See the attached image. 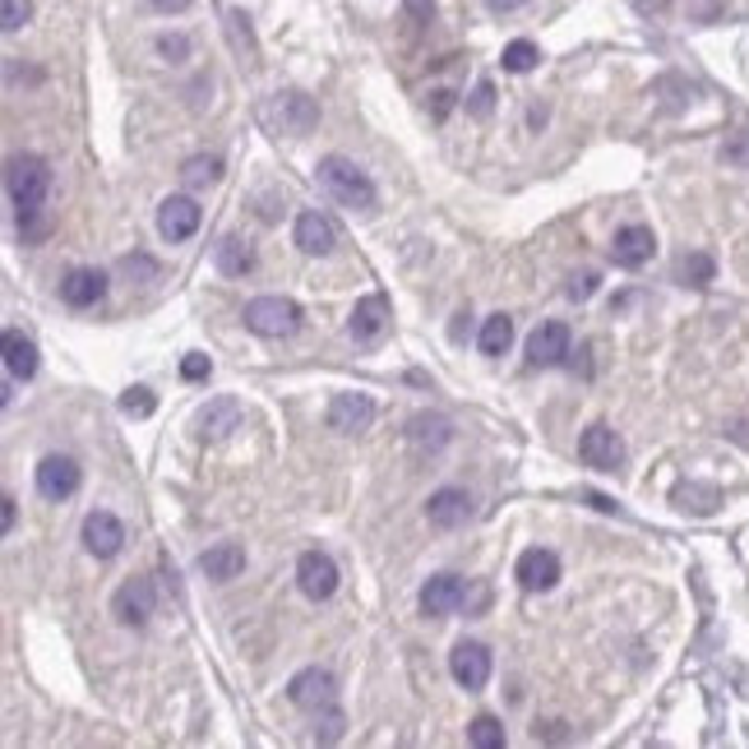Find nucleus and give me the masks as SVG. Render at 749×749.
<instances>
[{"label":"nucleus","mask_w":749,"mask_h":749,"mask_svg":"<svg viewBox=\"0 0 749 749\" xmlns=\"http://www.w3.org/2000/svg\"><path fill=\"white\" fill-rule=\"evenodd\" d=\"M287 699L301 708L306 717H314V740H343V708H338V680H333L329 671H320V666H306V671L292 676L287 685Z\"/></svg>","instance_id":"obj_1"},{"label":"nucleus","mask_w":749,"mask_h":749,"mask_svg":"<svg viewBox=\"0 0 749 749\" xmlns=\"http://www.w3.org/2000/svg\"><path fill=\"white\" fill-rule=\"evenodd\" d=\"M314 181H320V190L329 194V200H338L343 209H357V213H374V200H380V194H374V181L343 153L320 157Z\"/></svg>","instance_id":"obj_2"},{"label":"nucleus","mask_w":749,"mask_h":749,"mask_svg":"<svg viewBox=\"0 0 749 749\" xmlns=\"http://www.w3.org/2000/svg\"><path fill=\"white\" fill-rule=\"evenodd\" d=\"M5 190H10V204L19 209V218H28V213H43L47 194H51V167H47V157L14 153L10 163H5Z\"/></svg>","instance_id":"obj_3"},{"label":"nucleus","mask_w":749,"mask_h":749,"mask_svg":"<svg viewBox=\"0 0 749 749\" xmlns=\"http://www.w3.org/2000/svg\"><path fill=\"white\" fill-rule=\"evenodd\" d=\"M314 121H320V107H314V97L287 88V93H273L264 103V126L273 134H292V140H301V134L314 130Z\"/></svg>","instance_id":"obj_4"},{"label":"nucleus","mask_w":749,"mask_h":749,"mask_svg":"<svg viewBox=\"0 0 749 749\" xmlns=\"http://www.w3.org/2000/svg\"><path fill=\"white\" fill-rule=\"evenodd\" d=\"M246 329L260 338H292L301 329V306L292 297H254L246 301Z\"/></svg>","instance_id":"obj_5"},{"label":"nucleus","mask_w":749,"mask_h":749,"mask_svg":"<svg viewBox=\"0 0 749 749\" xmlns=\"http://www.w3.org/2000/svg\"><path fill=\"white\" fill-rule=\"evenodd\" d=\"M111 610H116V620H121V625L144 629L157 616V583L153 579H126L121 587H116Z\"/></svg>","instance_id":"obj_6"},{"label":"nucleus","mask_w":749,"mask_h":749,"mask_svg":"<svg viewBox=\"0 0 749 749\" xmlns=\"http://www.w3.org/2000/svg\"><path fill=\"white\" fill-rule=\"evenodd\" d=\"M79 490V463L70 459V453H47L43 463H37V496L43 500H70Z\"/></svg>","instance_id":"obj_7"},{"label":"nucleus","mask_w":749,"mask_h":749,"mask_svg":"<svg viewBox=\"0 0 749 749\" xmlns=\"http://www.w3.org/2000/svg\"><path fill=\"white\" fill-rule=\"evenodd\" d=\"M579 459H583L587 467H597V472H616V467L625 463V440H620L606 421H597V426H587V430H583V440H579Z\"/></svg>","instance_id":"obj_8"},{"label":"nucleus","mask_w":749,"mask_h":749,"mask_svg":"<svg viewBox=\"0 0 749 749\" xmlns=\"http://www.w3.org/2000/svg\"><path fill=\"white\" fill-rule=\"evenodd\" d=\"M514 579H519L523 593H550V587L560 583V556H556V550L532 546V550H523V556H519Z\"/></svg>","instance_id":"obj_9"},{"label":"nucleus","mask_w":749,"mask_h":749,"mask_svg":"<svg viewBox=\"0 0 749 749\" xmlns=\"http://www.w3.org/2000/svg\"><path fill=\"white\" fill-rule=\"evenodd\" d=\"M347 333H352V343H361V347H374L389 333V301L380 297V292H370V297H361L357 306H352Z\"/></svg>","instance_id":"obj_10"},{"label":"nucleus","mask_w":749,"mask_h":749,"mask_svg":"<svg viewBox=\"0 0 749 749\" xmlns=\"http://www.w3.org/2000/svg\"><path fill=\"white\" fill-rule=\"evenodd\" d=\"M121 546H126V523L107 514V509H93L84 519V550L97 560H111V556H121Z\"/></svg>","instance_id":"obj_11"},{"label":"nucleus","mask_w":749,"mask_h":749,"mask_svg":"<svg viewBox=\"0 0 749 749\" xmlns=\"http://www.w3.org/2000/svg\"><path fill=\"white\" fill-rule=\"evenodd\" d=\"M297 583H301V593L310 602H329L333 593H338V564H333L324 550H306V556L297 560Z\"/></svg>","instance_id":"obj_12"},{"label":"nucleus","mask_w":749,"mask_h":749,"mask_svg":"<svg viewBox=\"0 0 749 749\" xmlns=\"http://www.w3.org/2000/svg\"><path fill=\"white\" fill-rule=\"evenodd\" d=\"M449 676L459 680L467 694L486 689V680H490V647L486 643H459L449 653Z\"/></svg>","instance_id":"obj_13"},{"label":"nucleus","mask_w":749,"mask_h":749,"mask_svg":"<svg viewBox=\"0 0 749 749\" xmlns=\"http://www.w3.org/2000/svg\"><path fill=\"white\" fill-rule=\"evenodd\" d=\"M200 204L190 200V194H171V200H163V209H157V231L167 236V241H190L194 231H200Z\"/></svg>","instance_id":"obj_14"},{"label":"nucleus","mask_w":749,"mask_h":749,"mask_svg":"<svg viewBox=\"0 0 749 749\" xmlns=\"http://www.w3.org/2000/svg\"><path fill=\"white\" fill-rule=\"evenodd\" d=\"M564 357H569V324L550 320V324H542L527 338V366L532 370H550V366H560Z\"/></svg>","instance_id":"obj_15"},{"label":"nucleus","mask_w":749,"mask_h":749,"mask_svg":"<svg viewBox=\"0 0 749 749\" xmlns=\"http://www.w3.org/2000/svg\"><path fill=\"white\" fill-rule=\"evenodd\" d=\"M653 250H657V236L653 227H643V223H629L616 231V241H610V260H616L620 269H639L653 260Z\"/></svg>","instance_id":"obj_16"},{"label":"nucleus","mask_w":749,"mask_h":749,"mask_svg":"<svg viewBox=\"0 0 749 749\" xmlns=\"http://www.w3.org/2000/svg\"><path fill=\"white\" fill-rule=\"evenodd\" d=\"M426 519H430V527H440V532L463 527L472 519V496H467L463 486H444V490H436V496H430Z\"/></svg>","instance_id":"obj_17"},{"label":"nucleus","mask_w":749,"mask_h":749,"mask_svg":"<svg viewBox=\"0 0 749 749\" xmlns=\"http://www.w3.org/2000/svg\"><path fill=\"white\" fill-rule=\"evenodd\" d=\"M374 421V403L366 399V393H333L329 403V426L343 430V436H357V430H366Z\"/></svg>","instance_id":"obj_18"},{"label":"nucleus","mask_w":749,"mask_h":749,"mask_svg":"<svg viewBox=\"0 0 749 749\" xmlns=\"http://www.w3.org/2000/svg\"><path fill=\"white\" fill-rule=\"evenodd\" d=\"M103 292H107V273L103 269H70L61 278V301L74 306V310L97 306V301H103Z\"/></svg>","instance_id":"obj_19"},{"label":"nucleus","mask_w":749,"mask_h":749,"mask_svg":"<svg viewBox=\"0 0 749 749\" xmlns=\"http://www.w3.org/2000/svg\"><path fill=\"white\" fill-rule=\"evenodd\" d=\"M467 602V587L459 574H436L426 587H421V610L426 616H453V610H463Z\"/></svg>","instance_id":"obj_20"},{"label":"nucleus","mask_w":749,"mask_h":749,"mask_svg":"<svg viewBox=\"0 0 749 749\" xmlns=\"http://www.w3.org/2000/svg\"><path fill=\"white\" fill-rule=\"evenodd\" d=\"M297 246L306 250V254H329L333 246H338V227H333L324 213H314V209H306L301 218H297Z\"/></svg>","instance_id":"obj_21"},{"label":"nucleus","mask_w":749,"mask_h":749,"mask_svg":"<svg viewBox=\"0 0 749 749\" xmlns=\"http://www.w3.org/2000/svg\"><path fill=\"white\" fill-rule=\"evenodd\" d=\"M246 417V407L236 403V399H213L204 412H200V436L204 440H227L236 426H241Z\"/></svg>","instance_id":"obj_22"},{"label":"nucleus","mask_w":749,"mask_h":749,"mask_svg":"<svg viewBox=\"0 0 749 749\" xmlns=\"http://www.w3.org/2000/svg\"><path fill=\"white\" fill-rule=\"evenodd\" d=\"M200 569L213 579V583H227L236 579L246 569V546H236V542H218V546H209L204 556H200Z\"/></svg>","instance_id":"obj_23"},{"label":"nucleus","mask_w":749,"mask_h":749,"mask_svg":"<svg viewBox=\"0 0 749 749\" xmlns=\"http://www.w3.org/2000/svg\"><path fill=\"white\" fill-rule=\"evenodd\" d=\"M449 436H453V426H449V417H440V412H417V417L407 421V440L417 444L421 453H426V449H430V453L444 449Z\"/></svg>","instance_id":"obj_24"},{"label":"nucleus","mask_w":749,"mask_h":749,"mask_svg":"<svg viewBox=\"0 0 749 749\" xmlns=\"http://www.w3.org/2000/svg\"><path fill=\"white\" fill-rule=\"evenodd\" d=\"M213 260H218V269L227 278H246L254 269V250H250V241H241V236H223V241L213 246Z\"/></svg>","instance_id":"obj_25"},{"label":"nucleus","mask_w":749,"mask_h":749,"mask_svg":"<svg viewBox=\"0 0 749 749\" xmlns=\"http://www.w3.org/2000/svg\"><path fill=\"white\" fill-rule=\"evenodd\" d=\"M5 370L14 380H33L37 374V347L19 329H5Z\"/></svg>","instance_id":"obj_26"},{"label":"nucleus","mask_w":749,"mask_h":749,"mask_svg":"<svg viewBox=\"0 0 749 749\" xmlns=\"http://www.w3.org/2000/svg\"><path fill=\"white\" fill-rule=\"evenodd\" d=\"M482 352L486 357H504L509 352V343H514V320H509V314H490V320L482 324Z\"/></svg>","instance_id":"obj_27"},{"label":"nucleus","mask_w":749,"mask_h":749,"mask_svg":"<svg viewBox=\"0 0 749 749\" xmlns=\"http://www.w3.org/2000/svg\"><path fill=\"white\" fill-rule=\"evenodd\" d=\"M680 509H685V514H713V509H717V490L713 486H699V482H685V486H676V496H671Z\"/></svg>","instance_id":"obj_28"},{"label":"nucleus","mask_w":749,"mask_h":749,"mask_svg":"<svg viewBox=\"0 0 749 749\" xmlns=\"http://www.w3.org/2000/svg\"><path fill=\"white\" fill-rule=\"evenodd\" d=\"M676 273H680V283H685V287H708V283L717 278V264H713V254L694 250V254H685V260L676 264Z\"/></svg>","instance_id":"obj_29"},{"label":"nucleus","mask_w":749,"mask_h":749,"mask_svg":"<svg viewBox=\"0 0 749 749\" xmlns=\"http://www.w3.org/2000/svg\"><path fill=\"white\" fill-rule=\"evenodd\" d=\"M537 61H542V51H537V43H527V37H519V43H509V47H504V56H500V66H504L509 74H527Z\"/></svg>","instance_id":"obj_30"},{"label":"nucleus","mask_w":749,"mask_h":749,"mask_svg":"<svg viewBox=\"0 0 749 749\" xmlns=\"http://www.w3.org/2000/svg\"><path fill=\"white\" fill-rule=\"evenodd\" d=\"M223 176V157H190L181 167V181L186 186H213Z\"/></svg>","instance_id":"obj_31"},{"label":"nucleus","mask_w":749,"mask_h":749,"mask_svg":"<svg viewBox=\"0 0 749 749\" xmlns=\"http://www.w3.org/2000/svg\"><path fill=\"white\" fill-rule=\"evenodd\" d=\"M467 740L477 745V749H504V726L496 717H477L467 726Z\"/></svg>","instance_id":"obj_32"},{"label":"nucleus","mask_w":749,"mask_h":749,"mask_svg":"<svg viewBox=\"0 0 749 749\" xmlns=\"http://www.w3.org/2000/svg\"><path fill=\"white\" fill-rule=\"evenodd\" d=\"M227 33H231L236 51H241L246 61H254V37H250V19H246L241 10H227Z\"/></svg>","instance_id":"obj_33"},{"label":"nucleus","mask_w":749,"mask_h":749,"mask_svg":"<svg viewBox=\"0 0 749 749\" xmlns=\"http://www.w3.org/2000/svg\"><path fill=\"white\" fill-rule=\"evenodd\" d=\"M121 273H126V278H134V283H153L157 278V260H153V254L134 250V254H126V260H121Z\"/></svg>","instance_id":"obj_34"},{"label":"nucleus","mask_w":749,"mask_h":749,"mask_svg":"<svg viewBox=\"0 0 749 749\" xmlns=\"http://www.w3.org/2000/svg\"><path fill=\"white\" fill-rule=\"evenodd\" d=\"M153 407H157V399L148 389H126L121 393V412H126V417H153Z\"/></svg>","instance_id":"obj_35"},{"label":"nucleus","mask_w":749,"mask_h":749,"mask_svg":"<svg viewBox=\"0 0 749 749\" xmlns=\"http://www.w3.org/2000/svg\"><path fill=\"white\" fill-rule=\"evenodd\" d=\"M467 111L477 116V121H486V116L496 111V84H490V79H482V84L472 88V97H467Z\"/></svg>","instance_id":"obj_36"},{"label":"nucleus","mask_w":749,"mask_h":749,"mask_svg":"<svg viewBox=\"0 0 749 749\" xmlns=\"http://www.w3.org/2000/svg\"><path fill=\"white\" fill-rule=\"evenodd\" d=\"M28 14H33L28 0H5V14H0V24H5V33H19V28L28 24Z\"/></svg>","instance_id":"obj_37"},{"label":"nucleus","mask_w":749,"mask_h":749,"mask_svg":"<svg viewBox=\"0 0 749 749\" xmlns=\"http://www.w3.org/2000/svg\"><path fill=\"white\" fill-rule=\"evenodd\" d=\"M19 231H24V241H43V236L51 231L47 209H43V213H28V218H19Z\"/></svg>","instance_id":"obj_38"},{"label":"nucleus","mask_w":749,"mask_h":749,"mask_svg":"<svg viewBox=\"0 0 749 749\" xmlns=\"http://www.w3.org/2000/svg\"><path fill=\"white\" fill-rule=\"evenodd\" d=\"M157 51H163L167 61H186V56H190V37H181V33H176V37H163V43H157Z\"/></svg>","instance_id":"obj_39"},{"label":"nucleus","mask_w":749,"mask_h":749,"mask_svg":"<svg viewBox=\"0 0 749 749\" xmlns=\"http://www.w3.org/2000/svg\"><path fill=\"white\" fill-rule=\"evenodd\" d=\"M209 357H200V352H190V357L181 361V374H186V380H209Z\"/></svg>","instance_id":"obj_40"},{"label":"nucleus","mask_w":749,"mask_h":749,"mask_svg":"<svg viewBox=\"0 0 749 749\" xmlns=\"http://www.w3.org/2000/svg\"><path fill=\"white\" fill-rule=\"evenodd\" d=\"M597 292V273H583V278L569 283V301H587Z\"/></svg>","instance_id":"obj_41"},{"label":"nucleus","mask_w":749,"mask_h":749,"mask_svg":"<svg viewBox=\"0 0 749 749\" xmlns=\"http://www.w3.org/2000/svg\"><path fill=\"white\" fill-rule=\"evenodd\" d=\"M722 163H736V167H749V140H732L722 148Z\"/></svg>","instance_id":"obj_42"},{"label":"nucleus","mask_w":749,"mask_h":749,"mask_svg":"<svg viewBox=\"0 0 749 749\" xmlns=\"http://www.w3.org/2000/svg\"><path fill=\"white\" fill-rule=\"evenodd\" d=\"M523 5H527V0H486V10H496V14H514Z\"/></svg>","instance_id":"obj_43"},{"label":"nucleus","mask_w":749,"mask_h":749,"mask_svg":"<svg viewBox=\"0 0 749 749\" xmlns=\"http://www.w3.org/2000/svg\"><path fill=\"white\" fill-rule=\"evenodd\" d=\"M666 5H671V0H634V10H639V14H662Z\"/></svg>","instance_id":"obj_44"},{"label":"nucleus","mask_w":749,"mask_h":749,"mask_svg":"<svg viewBox=\"0 0 749 749\" xmlns=\"http://www.w3.org/2000/svg\"><path fill=\"white\" fill-rule=\"evenodd\" d=\"M407 10L417 19H436V5H430V0H407Z\"/></svg>","instance_id":"obj_45"},{"label":"nucleus","mask_w":749,"mask_h":749,"mask_svg":"<svg viewBox=\"0 0 749 749\" xmlns=\"http://www.w3.org/2000/svg\"><path fill=\"white\" fill-rule=\"evenodd\" d=\"M157 10H167V14H181V10H190V0H153Z\"/></svg>","instance_id":"obj_46"},{"label":"nucleus","mask_w":749,"mask_h":749,"mask_svg":"<svg viewBox=\"0 0 749 749\" xmlns=\"http://www.w3.org/2000/svg\"><path fill=\"white\" fill-rule=\"evenodd\" d=\"M449 103H453V93H436V116H444V111H449Z\"/></svg>","instance_id":"obj_47"},{"label":"nucleus","mask_w":749,"mask_h":749,"mask_svg":"<svg viewBox=\"0 0 749 749\" xmlns=\"http://www.w3.org/2000/svg\"><path fill=\"white\" fill-rule=\"evenodd\" d=\"M5 532H14V496H5Z\"/></svg>","instance_id":"obj_48"}]
</instances>
